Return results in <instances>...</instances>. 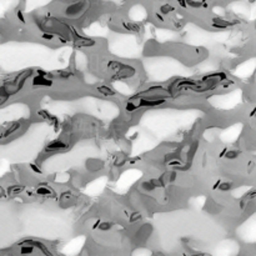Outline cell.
Returning a JSON list of instances; mask_svg holds the SVG:
<instances>
[{
  "instance_id": "cell-3",
  "label": "cell",
  "mask_w": 256,
  "mask_h": 256,
  "mask_svg": "<svg viewBox=\"0 0 256 256\" xmlns=\"http://www.w3.org/2000/svg\"><path fill=\"white\" fill-rule=\"evenodd\" d=\"M138 107H139V106H136V105H135V104H134V103H133V101L130 100V101H127V103H126V106H125V110H126L127 113H131V111H135V110H136Z\"/></svg>"
},
{
  "instance_id": "cell-10",
  "label": "cell",
  "mask_w": 256,
  "mask_h": 256,
  "mask_svg": "<svg viewBox=\"0 0 256 256\" xmlns=\"http://www.w3.org/2000/svg\"><path fill=\"white\" fill-rule=\"evenodd\" d=\"M236 155H237V153H235V151H230V153H227V154H226V157H227V159H234V157H236Z\"/></svg>"
},
{
  "instance_id": "cell-5",
  "label": "cell",
  "mask_w": 256,
  "mask_h": 256,
  "mask_svg": "<svg viewBox=\"0 0 256 256\" xmlns=\"http://www.w3.org/2000/svg\"><path fill=\"white\" fill-rule=\"evenodd\" d=\"M43 39H46V40H52L55 38V34L54 33H43Z\"/></svg>"
},
{
  "instance_id": "cell-6",
  "label": "cell",
  "mask_w": 256,
  "mask_h": 256,
  "mask_svg": "<svg viewBox=\"0 0 256 256\" xmlns=\"http://www.w3.org/2000/svg\"><path fill=\"white\" fill-rule=\"evenodd\" d=\"M34 252V246H24L21 250V254H33Z\"/></svg>"
},
{
  "instance_id": "cell-4",
  "label": "cell",
  "mask_w": 256,
  "mask_h": 256,
  "mask_svg": "<svg viewBox=\"0 0 256 256\" xmlns=\"http://www.w3.org/2000/svg\"><path fill=\"white\" fill-rule=\"evenodd\" d=\"M36 192H38L39 195H41V196H43V195H44V196H49V195H50V189L48 190L46 188H44V186H43V188H39Z\"/></svg>"
},
{
  "instance_id": "cell-11",
  "label": "cell",
  "mask_w": 256,
  "mask_h": 256,
  "mask_svg": "<svg viewBox=\"0 0 256 256\" xmlns=\"http://www.w3.org/2000/svg\"><path fill=\"white\" fill-rule=\"evenodd\" d=\"M31 169H33V170H34V171H35V173H39V174H40V173H41V171H40V170H39V169H38V168H36V166H35V165H31Z\"/></svg>"
},
{
  "instance_id": "cell-8",
  "label": "cell",
  "mask_w": 256,
  "mask_h": 256,
  "mask_svg": "<svg viewBox=\"0 0 256 256\" xmlns=\"http://www.w3.org/2000/svg\"><path fill=\"white\" fill-rule=\"evenodd\" d=\"M230 189H231V184H227V182H225V184H221V186H220V190H223V191L224 190L226 191V190H230Z\"/></svg>"
},
{
  "instance_id": "cell-1",
  "label": "cell",
  "mask_w": 256,
  "mask_h": 256,
  "mask_svg": "<svg viewBox=\"0 0 256 256\" xmlns=\"http://www.w3.org/2000/svg\"><path fill=\"white\" fill-rule=\"evenodd\" d=\"M66 146V142H64L63 140H55L48 145V150H63Z\"/></svg>"
},
{
  "instance_id": "cell-7",
  "label": "cell",
  "mask_w": 256,
  "mask_h": 256,
  "mask_svg": "<svg viewBox=\"0 0 256 256\" xmlns=\"http://www.w3.org/2000/svg\"><path fill=\"white\" fill-rule=\"evenodd\" d=\"M173 10H174V8L170 6V5H164V6H161V11H162L164 14H168V13H170V11H173Z\"/></svg>"
},
{
  "instance_id": "cell-2",
  "label": "cell",
  "mask_w": 256,
  "mask_h": 256,
  "mask_svg": "<svg viewBox=\"0 0 256 256\" xmlns=\"http://www.w3.org/2000/svg\"><path fill=\"white\" fill-rule=\"evenodd\" d=\"M98 91L99 93H101V94H104V96H113V95H115V91L114 90H111V89H109L107 86H98Z\"/></svg>"
},
{
  "instance_id": "cell-9",
  "label": "cell",
  "mask_w": 256,
  "mask_h": 256,
  "mask_svg": "<svg viewBox=\"0 0 256 256\" xmlns=\"http://www.w3.org/2000/svg\"><path fill=\"white\" fill-rule=\"evenodd\" d=\"M110 227H111V225L107 224V223H103V224L100 225V229H101V230H109Z\"/></svg>"
}]
</instances>
